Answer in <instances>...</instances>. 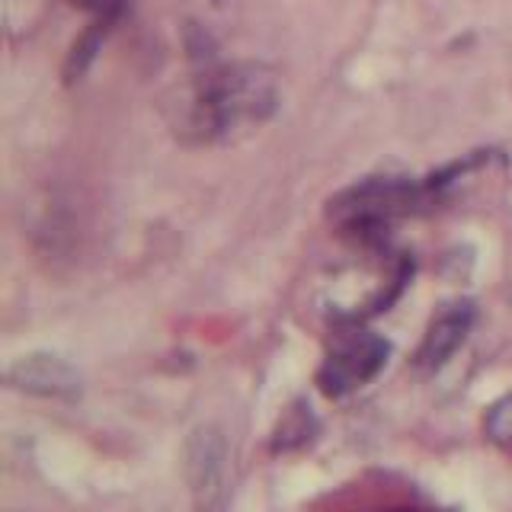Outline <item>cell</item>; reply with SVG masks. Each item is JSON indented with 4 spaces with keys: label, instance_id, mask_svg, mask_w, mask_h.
I'll use <instances>...</instances> for the list:
<instances>
[{
    "label": "cell",
    "instance_id": "cell-5",
    "mask_svg": "<svg viewBox=\"0 0 512 512\" xmlns=\"http://www.w3.org/2000/svg\"><path fill=\"white\" fill-rule=\"evenodd\" d=\"M7 381L26 394H42V397L80 394V375L64 359L45 356V352H32V356L16 359L7 372Z\"/></svg>",
    "mask_w": 512,
    "mask_h": 512
},
{
    "label": "cell",
    "instance_id": "cell-4",
    "mask_svg": "<svg viewBox=\"0 0 512 512\" xmlns=\"http://www.w3.org/2000/svg\"><path fill=\"white\" fill-rule=\"evenodd\" d=\"M474 327V304L471 301H455L432 317V324L426 327V336L420 349H416V365L423 372H436L448 359L455 356L458 346L468 340V333Z\"/></svg>",
    "mask_w": 512,
    "mask_h": 512
},
{
    "label": "cell",
    "instance_id": "cell-6",
    "mask_svg": "<svg viewBox=\"0 0 512 512\" xmlns=\"http://www.w3.org/2000/svg\"><path fill=\"white\" fill-rule=\"evenodd\" d=\"M224 461H228V452H224L221 436H215L212 429L196 432L189 445V477L202 509L212 506L224 490V471H228Z\"/></svg>",
    "mask_w": 512,
    "mask_h": 512
},
{
    "label": "cell",
    "instance_id": "cell-1",
    "mask_svg": "<svg viewBox=\"0 0 512 512\" xmlns=\"http://www.w3.org/2000/svg\"><path fill=\"white\" fill-rule=\"evenodd\" d=\"M279 103L276 74L266 64H224L199 77L183 128L199 141H221L272 116Z\"/></svg>",
    "mask_w": 512,
    "mask_h": 512
},
{
    "label": "cell",
    "instance_id": "cell-9",
    "mask_svg": "<svg viewBox=\"0 0 512 512\" xmlns=\"http://www.w3.org/2000/svg\"><path fill=\"white\" fill-rule=\"evenodd\" d=\"M74 4H80V7H103L106 0H74Z\"/></svg>",
    "mask_w": 512,
    "mask_h": 512
},
{
    "label": "cell",
    "instance_id": "cell-8",
    "mask_svg": "<svg viewBox=\"0 0 512 512\" xmlns=\"http://www.w3.org/2000/svg\"><path fill=\"white\" fill-rule=\"evenodd\" d=\"M487 436L496 448H503L506 455H512V394L503 397L500 404H493L487 413Z\"/></svg>",
    "mask_w": 512,
    "mask_h": 512
},
{
    "label": "cell",
    "instance_id": "cell-2",
    "mask_svg": "<svg viewBox=\"0 0 512 512\" xmlns=\"http://www.w3.org/2000/svg\"><path fill=\"white\" fill-rule=\"evenodd\" d=\"M391 356V343L372 330H346L333 340L317 384L327 397H346L372 381Z\"/></svg>",
    "mask_w": 512,
    "mask_h": 512
},
{
    "label": "cell",
    "instance_id": "cell-3",
    "mask_svg": "<svg viewBox=\"0 0 512 512\" xmlns=\"http://www.w3.org/2000/svg\"><path fill=\"white\" fill-rule=\"evenodd\" d=\"M416 199V189L404 180H372L356 189L343 192L340 199L330 202L333 218L346 228H381L394 215H404Z\"/></svg>",
    "mask_w": 512,
    "mask_h": 512
},
{
    "label": "cell",
    "instance_id": "cell-7",
    "mask_svg": "<svg viewBox=\"0 0 512 512\" xmlns=\"http://www.w3.org/2000/svg\"><path fill=\"white\" fill-rule=\"evenodd\" d=\"M314 432H317L314 413H311L308 404H301V400H298V404L279 420L276 436H272V448H276V452H292V448L308 445L314 439Z\"/></svg>",
    "mask_w": 512,
    "mask_h": 512
}]
</instances>
